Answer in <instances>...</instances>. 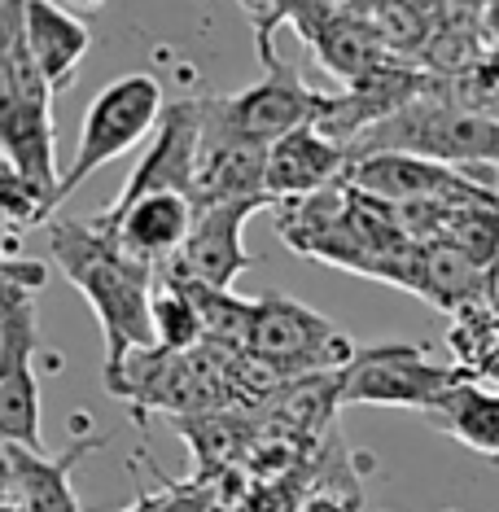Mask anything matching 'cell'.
<instances>
[{
	"label": "cell",
	"instance_id": "obj_1",
	"mask_svg": "<svg viewBox=\"0 0 499 512\" xmlns=\"http://www.w3.org/2000/svg\"><path fill=\"white\" fill-rule=\"evenodd\" d=\"M49 254L62 267L106 333V390L123 377L127 359L154 346V289L158 272L123 250V241L97 219H53Z\"/></svg>",
	"mask_w": 499,
	"mask_h": 512
},
{
	"label": "cell",
	"instance_id": "obj_2",
	"mask_svg": "<svg viewBox=\"0 0 499 512\" xmlns=\"http://www.w3.org/2000/svg\"><path fill=\"white\" fill-rule=\"evenodd\" d=\"M49 267L18 254V232H5V276H0V438L18 447L44 451L40 434V381H36V346H40V311L36 298Z\"/></svg>",
	"mask_w": 499,
	"mask_h": 512
},
{
	"label": "cell",
	"instance_id": "obj_3",
	"mask_svg": "<svg viewBox=\"0 0 499 512\" xmlns=\"http://www.w3.org/2000/svg\"><path fill=\"white\" fill-rule=\"evenodd\" d=\"M351 154H416L443 167H499V119L464 110L443 92H429L416 106L377 123L351 145Z\"/></svg>",
	"mask_w": 499,
	"mask_h": 512
},
{
	"label": "cell",
	"instance_id": "obj_4",
	"mask_svg": "<svg viewBox=\"0 0 499 512\" xmlns=\"http://www.w3.org/2000/svg\"><path fill=\"white\" fill-rule=\"evenodd\" d=\"M162 110H167V97H162V84L149 71L110 79L84 110L75 158H71V167L62 171V184H57V206H62L92 171H101L106 162L123 158L127 149H136L145 136H154L162 123Z\"/></svg>",
	"mask_w": 499,
	"mask_h": 512
},
{
	"label": "cell",
	"instance_id": "obj_5",
	"mask_svg": "<svg viewBox=\"0 0 499 512\" xmlns=\"http://www.w3.org/2000/svg\"><path fill=\"white\" fill-rule=\"evenodd\" d=\"M456 386H464V368L438 364L425 346L408 342L359 346L351 364L338 372L342 407H412L425 416Z\"/></svg>",
	"mask_w": 499,
	"mask_h": 512
},
{
	"label": "cell",
	"instance_id": "obj_6",
	"mask_svg": "<svg viewBox=\"0 0 499 512\" xmlns=\"http://www.w3.org/2000/svg\"><path fill=\"white\" fill-rule=\"evenodd\" d=\"M246 351L281 368L289 381H303L320 377V372H342L359 346L329 316L303 307L298 298L263 294L254 302V329Z\"/></svg>",
	"mask_w": 499,
	"mask_h": 512
},
{
	"label": "cell",
	"instance_id": "obj_7",
	"mask_svg": "<svg viewBox=\"0 0 499 512\" xmlns=\"http://www.w3.org/2000/svg\"><path fill=\"white\" fill-rule=\"evenodd\" d=\"M206 106L228 132H237L241 141H254L263 149H272L285 136L303 132V127L320 123L329 114L333 97L316 92L289 62L268 66V75L259 84L228 92V97H206Z\"/></svg>",
	"mask_w": 499,
	"mask_h": 512
},
{
	"label": "cell",
	"instance_id": "obj_8",
	"mask_svg": "<svg viewBox=\"0 0 499 512\" xmlns=\"http://www.w3.org/2000/svg\"><path fill=\"white\" fill-rule=\"evenodd\" d=\"M202 127H206V106L193 97L167 101L162 110L158 132L149 136V149L141 154V162L132 167V176L123 180L119 197L106 206V215L127 211L141 197L154 193H197V162H202Z\"/></svg>",
	"mask_w": 499,
	"mask_h": 512
},
{
	"label": "cell",
	"instance_id": "obj_9",
	"mask_svg": "<svg viewBox=\"0 0 499 512\" xmlns=\"http://www.w3.org/2000/svg\"><path fill=\"white\" fill-rule=\"evenodd\" d=\"M272 202H232V206H206L197 211V224L184 241V250L171 263L158 267V285H206V289H232L246 267H254L246 241L250 215Z\"/></svg>",
	"mask_w": 499,
	"mask_h": 512
},
{
	"label": "cell",
	"instance_id": "obj_10",
	"mask_svg": "<svg viewBox=\"0 0 499 512\" xmlns=\"http://www.w3.org/2000/svg\"><path fill=\"white\" fill-rule=\"evenodd\" d=\"M110 442L106 429H75L66 451H44L5 442V486H0V512H79L71 473L88 456H97Z\"/></svg>",
	"mask_w": 499,
	"mask_h": 512
},
{
	"label": "cell",
	"instance_id": "obj_11",
	"mask_svg": "<svg viewBox=\"0 0 499 512\" xmlns=\"http://www.w3.org/2000/svg\"><path fill=\"white\" fill-rule=\"evenodd\" d=\"M193 202H197V211H206V206H232V202H272L268 149L228 132L211 114V106H206V127H202V162H197Z\"/></svg>",
	"mask_w": 499,
	"mask_h": 512
},
{
	"label": "cell",
	"instance_id": "obj_12",
	"mask_svg": "<svg viewBox=\"0 0 499 512\" xmlns=\"http://www.w3.org/2000/svg\"><path fill=\"white\" fill-rule=\"evenodd\" d=\"M92 219L101 228H110L123 241L127 254H136V259L158 272L162 263H171L184 250V241H189V232L197 224V202L184 193H154V197H141L136 206H127V211H114V215L101 211Z\"/></svg>",
	"mask_w": 499,
	"mask_h": 512
},
{
	"label": "cell",
	"instance_id": "obj_13",
	"mask_svg": "<svg viewBox=\"0 0 499 512\" xmlns=\"http://www.w3.org/2000/svg\"><path fill=\"white\" fill-rule=\"evenodd\" d=\"M346 176H351V149L324 136L316 123L268 149V197L276 206L346 184Z\"/></svg>",
	"mask_w": 499,
	"mask_h": 512
},
{
	"label": "cell",
	"instance_id": "obj_14",
	"mask_svg": "<svg viewBox=\"0 0 499 512\" xmlns=\"http://www.w3.org/2000/svg\"><path fill=\"white\" fill-rule=\"evenodd\" d=\"M0 162L18 171L27 184L49 197V211H57V136H53V97L31 101H0Z\"/></svg>",
	"mask_w": 499,
	"mask_h": 512
},
{
	"label": "cell",
	"instance_id": "obj_15",
	"mask_svg": "<svg viewBox=\"0 0 499 512\" xmlns=\"http://www.w3.org/2000/svg\"><path fill=\"white\" fill-rule=\"evenodd\" d=\"M22 14H27L31 57H36L40 75L49 79V88L57 97V92H66L75 84L79 66H84V57L92 49V31L79 14L53 5V0H31V5H22Z\"/></svg>",
	"mask_w": 499,
	"mask_h": 512
},
{
	"label": "cell",
	"instance_id": "obj_16",
	"mask_svg": "<svg viewBox=\"0 0 499 512\" xmlns=\"http://www.w3.org/2000/svg\"><path fill=\"white\" fill-rule=\"evenodd\" d=\"M495 285V276L478 267L464 250L447 246H425V259H421V285H416V298H425L429 307L438 311H460L469 302H478L486 289Z\"/></svg>",
	"mask_w": 499,
	"mask_h": 512
},
{
	"label": "cell",
	"instance_id": "obj_17",
	"mask_svg": "<svg viewBox=\"0 0 499 512\" xmlns=\"http://www.w3.org/2000/svg\"><path fill=\"white\" fill-rule=\"evenodd\" d=\"M425 421L438 425L451 438H460L464 447L499 460V394H486V390L464 381V386L451 390L434 412H425Z\"/></svg>",
	"mask_w": 499,
	"mask_h": 512
},
{
	"label": "cell",
	"instance_id": "obj_18",
	"mask_svg": "<svg viewBox=\"0 0 499 512\" xmlns=\"http://www.w3.org/2000/svg\"><path fill=\"white\" fill-rule=\"evenodd\" d=\"M180 289H189L197 316H202L206 346L246 351L250 329H254V302L259 298H237L232 289H206V285H180Z\"/></svg>",
	"mask_w": 499,
	"mask_h": 512
},
{
	"label": "cell",
	"instance_id": "obj_19",
	"mask_svg": "<svg viewBox=\"0 0 499 512\" xmlns=\"http://www.w3.org/2000/svg\"><path fill=\"white\" fill-rule=\"evenodd\" d=\"M206 342L202 316H197L189 289L180 285H158L154 289V346L171 355H189Z\"/></svg>",
	"mask_w": 499,
	"mask_h": 512
},
{
	"label": "cell",
	"instance_id": "obj_20",
	"mask_svg": "<svg viewBox=\"0 0 499 512\" xmlns=\"http://www.w3.org/2000/svg\"><path fill=\"white\" fill-rule=\"evenodd\" d=\"M443 241L464 250L491 276H499V206H464V211L451 219Z\"/></svg>",
	"mask_w": 499,
	"mask_h": 512
},
{
	"label": "cell",
	"instance_id": "obj_21",
	"mask_svg": "<svg viewBox=\"0 0 499 512\" xmlns=\"http://www.w3.org/2000/svg\"><path fill=\"white\" fill-rule=\"evenodd\" d=\"M298 512H359L355 491H311Z\"/></svg>",
	"mask_w": 499,
	"mask_h": 512
},
{
	"label": "cell",
	"instance_id": "obj_22",
	"mask_svg": "<svg viewBox=\"0 0 499 512\" xmlns=\"http://www.w3.org/2000/svg\"><path fill=\"white\" fill-rule=\"evenodd\" d=\"M149 508H154V495H136L132 504H127V508H119V512H149Z\"/></svg>",
	"mask_w": 499,
	"mask_h": 512
},
{
	"label": "cell",
	"instance_id": "obj_23",
	"mask_svg": "<svg viewBox=\"0 0 499 512\" xmlns=\"http://www.w3.org/2000/svg\"><path fill=\"white\" fill-rule=\"evenodd\" d=\"M443 512H460V508H443Z\"/></svg>",
	"mask_w": 499,
	"mask_h": 512
}]
</instances>
